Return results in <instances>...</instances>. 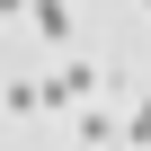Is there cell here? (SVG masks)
<instances>
[{
	"label": "cell",
	"mask_w": 151,
	"mask_h": 151,
	"mask_svg": "<svg viewBox=\"0 0 151 151\" xmlns=\"http://www.w3.org/2000/svg\"><path fill=\"white\" fill-rule=\"evenodd\" d=\"M142 9H151V0H142Z\"/></svg>",
	"instance_id": "5b68a950"
},
{
	"label": "cell",
	"mask_w": 151,
	"mask_h": 151,
	"mask_svg": "<svg viewBox=\"0 0 151 151\" xmlns=\"http://www.w3.org/2000/svg\"><path fill=\"white\" fill-rule=\"evenodd\" d=\"M0 98H9V116H36V107H45V80H9Z\"/></svg>",
	"instance_id": "3957f363"
},
{
	"label": "cell",
	"mask_w": 151,
	"mask_h": 151,
	"mask_svg": "<svg viewBox=\"0 0 151 151\" xmlns=\"http://www.w3.org/2000/svg\"><path fill=\"white\" fill-rule=\"evenodd\" d=\"M98 89H107V71H98V62L80 53V62H62V71H53V80H45V107H89Z\"/></svg>",
	"instance_id": "6da1fadb"
},
{
	"label": "cell",
	"mask_w": 151,
	"mask_h": 151,
	"mask_svg": "<svg viewBox=\"0 0 151 151\" xmlns=\"http://www.w3.org/2000/svg\"><path fill=\"white\" fill-rule=\"evenodd\" d=\"M124 151H151V98H142V107L124 116Z\"/></svg>",
	"instance_id": "277c9868"
},
{
	"label": "cell",
	"mask_w": 151,
	"mask_h": 151,
	"mask_svg": "<svg viewBox=\"0 0 151 151\" xmlns=\"http://www.w3.org/2000/svg\"><path fill=\"white\" fill-rule=\"evenodd\" d=\"M27 27L53 36V45H71V0H27Z\"/></svg>",
	"instance_id": "7a4b0ae2"
}]
</instances>
